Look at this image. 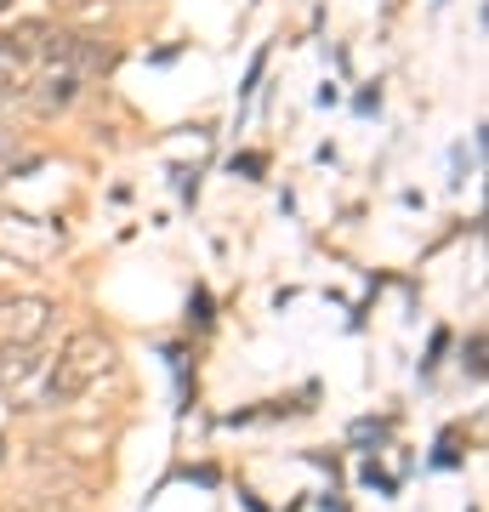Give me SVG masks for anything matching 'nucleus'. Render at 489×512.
Masks as SVG:
<instances>
[{"mask_svg": "<svg viewBox=\"0 0 489 512\" xmlns=\"http://www.w3.org/2000/svg\"><path fill=\"white\" fill-rule=\"evenodd\" d=\"M114 370V342L103 336V330H74L69 342H63V353H57V365L46 370V404H74L80 393H91V387L103 382Z\"/></svg>", "mask_w": 489, "mask_h": 512, "instance_id": "1", "label": "nucleus"}, {"mask_svg": "<svg viewBox=\"0 0 489 512\" xmlns=\"http://www.w3.org/2000/svg\"><path fill=\"white\" fill-rule=\"evenodd\" d=\"M57 245H63V228H52V222L40 217H0V256L6 262H18V268H40L46 256H57Z\"/></svg>", "mask_w": 489, "mask_h": 512, "instance_id": "2", "label": "nucleus"}, {"mask_svg": "<svg viewBox=\"0 0 489 512\" xmlns=\"http://www.w3.org/2000/svg\"><path fill=\"white\" fill-rule=\"evenodd\" d=\"M46 330H52V302L46 296H12V302H0V359L40 348Z\"/></svg>", "mask_w": 489, "mask_h": 512, "instance_id": "3", "label": "nucleus"}, {"mask_svg": "<svg viewBox=\"0 0 489 512\" xmlns=\"http://www.w3.org/2000/svg\"><path fill=\"white\" fill-rule=\"evenodd\" d=\"M74 97H80V74L52 69V74H40V86L29 92V103H35L40 114H57V109H69Z\"/></svg>", "mask_w": 489, "mask_h": 512, "instance_id": "4", "label": "nucleus"}, {"mask_svg": "<svg viewBox=\"0 0 489 512\" xmlns=\"http://www.w3.org/2000/svg\"><path fill=\"white\" fill-rule=\"evenodd\" d=\"M455 461H461V450H455V439L444 433V439H438V456H433V467H455Z\"/></svg>", "mask_w": 489, "mask_h": 512, "instance_id": "9", "label": "nucleus"}, {"mask_svg": "<svg viewBox=\"0 0 489 512\" xmlns=\"http://www.w3.org/2000/svg\"><path fill=\"white\" fill-rule=\"evenodd\" d=\"M0 461H6V439H0Z\"/></svg>", "mask_w": 489, "mask_h": 512, "instance_id": "10", "label": "nucleus"}, {"mask_svg": "<svg viewBox=\"0 0 489 512\" xmlns=\"http://www.w3.org/2000/svg\"><path fill=\"white\" fill-rule=\"evenodd\" d=\"M461 365H467V376H472V382L484 376V336H472V342H467V353H461Z\"/></svg>", "mask_w": 489, "mask_h": 512, "instance_id": "5", "label": "nucleus"}, {"mask_svg": "<svg viewBox=\"0 0 489 512\" xmlns=\"http://www.w3.org/2000/svg\"><path fill=\"white\" fill-rule=\"evenodd\" d=\"M387 439V421H359L353 427V444H381Z\"/></svg>", "mask_w": 489, "mask_h": 512, "instance_id": "6", "label": "nucleus"}, {"mask_svg": "<svg viewBox=\"0 0 489 512\" xmlns=\"http://www.w3.org/2000/svg\"><path fill=\"white\" fill-rule=\"evenodd\" d=\"M234 171H239V177H262L268 160H262V154H234Z\"/></svg>", "mask_w": 489, "mask_h": 512, "instance_id": "8", "label": "nucleus"}, {"mask_svg": "<svg viewBox=\"0 0 489 512\" xmlns=\"http://www.w3.org/2000/svg\"><path fill=\"white\" fill-rule=\"evenodd\" d=\"M188 319H194V325H211V296H205V291L188 296Z\"/></svg>", "mask_w": 489, "mask_h": 512, "instance_id": "7", "label": "nucleus"}]
</instances>
